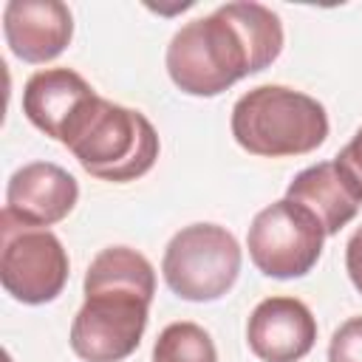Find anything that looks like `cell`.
I'll return each instance as SVG.
<instances>
[{
  "instance_id": "obj_11",
  "label": "cell",
  "mask_w": 362,
  "mask_h": 362,
  "mask_svg": "<svg viewBox=\"0 0 362 362\" xmlns=\"http://www.w3.org/2000/svg\"><path fill=\"white\" fill-rule=\"evenodd\" d=\"M96 96V90L71 68H45L28 76L23 88V113L45 136L62 141L68 124Z\"/></svg>"
},
{
  "instance_id": "obj_17",
  "label": "cell",
  "mask_w": 362,
  "mask_h": 362,
  "mask_svg": "<svg viewBox=\"0 0 362 362\" xmlns=\"http://www.w3.org/2000/svg\"><path fill=\"white\" fill-rule=\"evenodd\" d=\"M345 269H348L354 288L362 294V226L351 235V240L345 246Z\"/></svg>"
},
{
  "instance_id": "obj_7",
  "label": "cell",
  "mask_w": 362,
  "mask_h": 362,
  "mask_svg": "<svg viewBox=\"0 0 362 362\" xmlns=\"http://www.w3.org/2000/svg\"><path fill=\"white\" fill-rule=\"evenodd\" d=\"M153 297L139 291L93 288L71 325V348L85 362H122L127 359L147 328Z\"/></svg>"
},
{
  "instance_id": "obj_10",
  "label": "cell",
  "mask_w": 362,
  "mask_h": 362,
  "mask_svg": "<svg viewBox=\"0 0 362 362\" xmlns=\"http://www.w3.org/2000/svg\"><path fill=\"white\" fill-rule=\"evenodd\" d=\"M3 34L14 57L42 65L68 48L74 17L59 0H11L3 8Z\"/></svg>"
},
{
  "instance_id": "obj_13",
  "label": "cell",
  "mask_w": 362,
  "mask_h": 362,
  "mask_svg": "<svg viewBox=\"0 0 362 362\" xmlns=\"http://www.w3.org/2000/svg\"><path fill=\"white\" fill-rule=\"evenodd\" d=\"M93 288L139 291V294L153 297L156 272L141 252L130 246H107L90 260L85 272V291H93Z\"/></svg>"
},
{
  "instance_id": "obj_5",
  "label": "cell",
  "mask_w": 362,
  "mask_h": 362,
  "mask_svg": "<svg viewBox=\"0 0 362 362\" xmlns=\"http://www.w3.org/2000/svg\"><path fill=\"white\" fill-rule=\"evenodd\" d=\"M0 280L3 288L25 305L51 303L68 283V252L51 229L28 226L3 209Z\"/></svg>"
},
{
  "instance_id": "obj_14",
  "label": "cell",
  "mask_w": 362,
  "mask_h": 362,
  "mask_svg": "<svg viewBox=\"0 0 362 362\" xmlns=\"http://www.w3.org/2000/svg\"><path fill=\"white\" fill-rule=\"evenodd\" d=\"M153 362H218V351L201 325L170 322L153 345Z\"/></svg>"
},
{
  "instance_id": "obj_12",
  "label": "cell",
  "mask_w": 362,
  "mask_h": 362,
  "mask_svg": "<svg viewBox=\"0 0 362 362\" xmlns=\"http://www.w3.org/2000/svg\"><path fill=\"white\" fill-rule=\"evenodd\" d=\"M286 198L305 206L320 221L325 235H337L345 223L356 218V209H359V201L351 195V189L339 178L334 161H322L297 173L286 189Z\"/></svg>"
},
{
  "instance_id": "obj_8",
  "label": "cell",
  "mask_w": 362,
  "mask_h": 362,
  "mask_svg": "<svg viewBox=\"0 0 362 362\" xmlns=\"http://www.w3.org/2000/svg\"><path fill=\"white\" fill-rule=\"evenodd\" d=\"M246 339L263 362H297L317 342V320L297 297H266L249 317Z\"/></svg>"
},
{
  "instance_id": "obj_1",
  "label": "cell",
  "mask_w": 362,
  "mask_h": 362,
  "mask_svg": "<svg viewBox=\"0 0 362 362\" xmlns=\"http://www.w3.org/2000/svg\"><path fill=\"white\" fill-rule=\"evenodd\" d=\"M283 51L280 17L252 0L218 6L181 25L167 45V74L189 96H218L269 68Z\"/></svg>"
},
{
  "instance_id": "obj_3",
  "label": "cell",
  "mask_w": 362,
  "mask_h": 362,
  "mask_svg": "<svg viewBox=\"0 0 362 362\" xmlns=\"http://www.w3.org/2000/svg\"><path fill=\"white\" fill-rule=\"evenodd\" d=\"M232 136L252 156H303L325 141L328 113L303 90L286 85H257L235 102Z\"/></svg>"
},
{
  "instance_id": "obj_16",
  "label": "cell",
  "mask_w": 362,
  "mask_h": 362,
  "mask_svg": "<svg viewBox=\"0 0 362 362\" xmlns=\"http://www.w3.org/2000/svg\"><path fill=\"white\" fill-rule=\"evenodd\" d=\"M334 167H337L339 178L345 181V187L351 189V195L362 204V127L339 150V156L334 158Z\"/></svg>"
},
{
  "instance_id": "obj_2",
  "label": "cell",
  "mask_w": 362,
  "mask_h": 362,
  "mask_svg": "<svg viewBox=\"0 0 362 362\" xmlns=\"http://www.w3.org/2000/svg\"><path fill=\"white\" fill-rule=\"evenodd\" d=\"M62 144L85 173L116 184L141 178L158 158V133L150 119L99 93L68 124Z\"/></svg>"
},
{
  "instance_id": "obj_9",
  "label": "cell",
  "mask_w": 362,
  "mask_h": 362,
  "mask_svg": "<svg viewBox=\"0 0 362 362\" xmlns=\"http://www.w3.org/2000/svg\"><path fill=\"white\" fill-rule=\"evenodd\" d=\"M76 178L51 161H31L20 167L6 187V212L28 226L48 229L68 218L76 206Z\"/></svg>"
},
{
  "instance_id": "obj_4",
  "label": "cell",
  "mask_w": 362,
  "mask_h": 362,
  "mask_svg": "<svg viewBox=\"0 0 362 362\" xmlns=\"http://www.w3.org/2000/svg\"><path fill=\"white\" fill-rule=\"evenodd\" d=\"M173 294L189 303L221 300L240 274V246L218 223H189L173 235L161 260Z\"/></svg>"
},
{
  "instance_id": "obj_6",
  "label": "cell",
  "mask_w": 362,
  "mask_h": 362,
  "mask_svg": "<svg viewBox=\"0 0 362 362\" xmlns=\"http://www.w3.org/2000/svg\"><path fill=\"white\" fill-rule=\"evenodd\" d=\"M325 229L300 204L283 198L260 209L249 226L246 249L252 263L277 280L308 274L322 255Z\"/></svg>"
},
{
  "instance_id": "obj_15",
  "label": "cell",
  "mask_w": 362,
  "mask_h": 362,
  "mask_svg": "<svg viewBox=\"0 0 362 362\" xmlns=\"http://www.w3.org/2000/svg\"><path fill=\"white\" fill-rule=\"evenodd\" d=\"M328 362H362V317H351L334 331Z\"/></svg>"
}]
</instances>
